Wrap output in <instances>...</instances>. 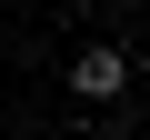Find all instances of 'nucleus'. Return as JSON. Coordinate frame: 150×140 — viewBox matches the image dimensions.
<instances>
[{
	"label": "nucleus",
	"mask_w": 150,
	"mask_h": 140,
	"mask_svg": "<svg viewBox=\"0 0 150 140\" xmlns=\"http://www.w3.org/2000/svg\"><path fill=\"white\" fill-rule=\"evenodd\" d=\"M70 90H80V100H120V90H130V50H120V40H80Z\"/></svg>",
	"instance_id": "f257e3e1"
}]
</instances>
